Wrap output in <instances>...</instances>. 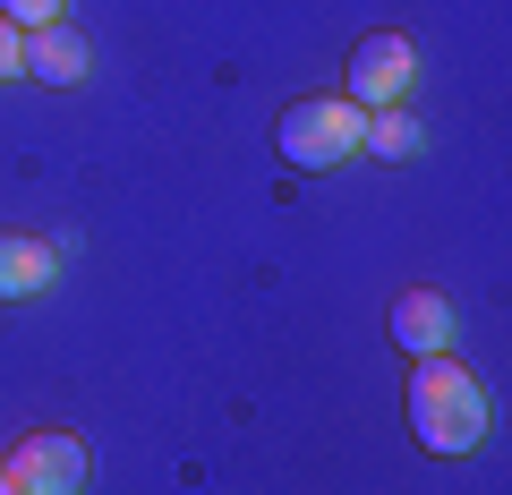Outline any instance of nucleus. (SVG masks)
I'll return each instance as SVG.
<instances>
[{
    "label": "nucleus",
    "instance_id": "1",
    "mask_svg": "<svg viewBox=\"0 0 512 495\" xmlns=\"http://www.w3.org/2000/svg\"><path fill=\"white\" fill-rule=\"evenodd\" d=\"M410 436H419L427 453H444V461H461V453L487 444V393H478V376L453 350L410 367Z\"/></svg>",
    "mask_w": 512,
    "mask_h": 495
},
{
    "label": "nucleus",
    "instance_id": "2",
    "mask_svg": "<svg viewBox=\"0 0 512 495\" xmlns=\"http://www.w3.org/2000/svg\"><path fill=\"white\" fill-rule=\"evenodd\" d=\"M359 137H367V111L350 103V94H308V103H291V111L274 120L282 163H299V171L350 163V154H359Z\"/></svg>",
    "mask_w": 512,
    "mask_h": 495
},
{
    "label": "nucleus",
    "instance_id": "3",
    "mask_svg": "<svg viewBox=\"0 0 512 495\" xmlns=\"http://www.w3.org/2000/svg\"><path fill=\"white\" fill-rule=\"evenodd\" d=\"M9 487L18 495H86V478H94V453H86V436H60V427H43V436H18L9 444Z\"/></svg>",
    "mask_w": 512,
    "mask_h": 495
},
{
    "label": "nucleus",
    "instance_id": "4",
    "mask_svg": "<svg viewBox=\"0 0 512 495\" xmlns=\"http://www.w3.org/2000/svg\"><path fill=\"white\" fill-rule=\"evenodd\" d=\"M410 77H419L410 35H367L359 52H350V103H359V111H393L410 94Z\"/></svg>",
    "mask_w": 512,
    "mask_h": 495
},
{
    "label": "nucleus",
    "instance_id": "5",
    "mask_svg": "<svg viewBox=\"0 0 512 495\" xmlns=\"http://www.w3.org/2000/svg\"><path fill=\"white\" fill-rule=\"evenodd\" d=\"M393 342H402L410 359H444V350H453V299L444 291H402L393 299Z\"/></svg>",
    "mask_w": 512,
    "mask_h": 495
},
{
    "label": "nucleus",
    "instance_id": "6",
    "mask_svg": "<svg viewBox=\"0 0 512 495\" xmlns=\"http://www.w3.org/2000/svg\"><path fill=\"white\" fill-rule=\"evenodd\" d=\"M52 274H60L52 239H35V231H0V299H35V291H52Z\"/></svg>",
    "mask_w": 512,
    "mask_h": 495
},
{
    "label": "nucleus",
    "instance_id": "7",
    "mask_svg": "<svg viewBox=\"0 0 512 495\" xmlns=\"http://www.w3.org/2000/svg\"><path fill=\"white\" fill-rule=\"evenodd\" d=\"M86 69H94V52H86L77 26H35V35H26V77H43V86H77Z\"/></svg>",
    "mask_w": 512,
    "mask_h": 495
},
{
    "label": "nucleus",
    "instance_id": "8",
    "mask_svg": "<svg viewBox=\"0 0 512 495\" xmlns=\"http://www.w3.org/2000/svg\"><path fill=\"white\" fill-rule=\"evenodd\" d=\"M367 154H384V163H410L419 154V120L410 111H367V137H359Z\"/></svg>",
    "mask_w": 512,
    "mask_h": 495
},
{
    "label": "nucleus",
    "instance_id": "9",
    "mask_svg": "<svg viewBox=\"0 0 512 495\" xmlns=\"http://www.w3.org/2000/svg\"><path fill=\"white\" fill-rule=\"evenodd\" d=\"M0 18L18 26V35H35V26H60V18H69V0H0Z\"/></svg>",
    "mask_w": 512,
    "mask_h": 495
},
{
    "label": "nucleus",
    "instance_id": "10",
    "mask_svg": "<svg viewBox=\"0 0 512 495\" xmlns=\"http://www.w3.org/2000/svg\"><path fill=\"white\" fill-rule=\"evenodd\" d=\"M26 69V35H18V26H9V18H0V86H9V77H18Z\"/></svg>",
    "mask_w": 512,
    "mask_h": 495
},
{
    "label": "nucleus",
    "instance_id": "11",
    "mask_svg": "<svg viewBox=\"0 0 512 495\" xmlns=\"http://www.w3.org/2000/svg\"><path fill=\"white\" fill-rule=\"evenodd\" d=\"M0 495H18V487H9V470H0Z\"/></svg>",
    "mask_w": 512,
    "mask_h": 495
}]
</instances>
